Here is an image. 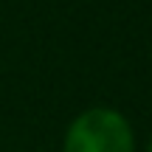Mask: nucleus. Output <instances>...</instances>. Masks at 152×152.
Returning <instances> with one entry per match:
<instances>
[{
	"label": "nucleus",
	"instance_id": "1",
	"mask_svg": "<svg viewBox=\"0 0 152 152\" xmlns=\"http://www.w3.org/2000/svg\"><path fill=\"white\" fill-rule=\"evenodd\" d=\"M132 147L127 118L110 107L85 110L65 135V152H132Z\"/></svg>",
	"mask_w": 152,
	"mask_h": 152
},
{
	"label": "nucleus",
	"instance_id": "2",
	"mask_svg": "<svg viewBox=\"0 0 152 152\" xmlns=\"http://www.w3.org/2000/svg\"><path fill=\"white\" fill-rule=\"evenodd\" d=\"M149 152H152V138H149Z\"/></svg>",
	"mask_w": 152,
	"mask_h": 152
}]
</instances>
